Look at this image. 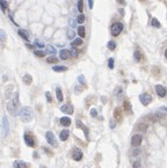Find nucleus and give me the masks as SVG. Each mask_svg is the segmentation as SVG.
<instances>
[{"mask_svg":"<svg viewBox=\"0 0 167 168\" xmlns=\"http://www.w3.org/2000/svg\"><path fill=\"white\" fill-rule=\"evenodd\" d=\"M19 106H20V102H19V93L15 92L13 95V99H12L11 102L7 103V110L11 115L13 116H16L17 115V110H19Z\"/></svg>","mask_w":167,"mask_h":168,"instance_id":"f257e3e1","label":"nucleus"},{"mask_svg":"<svg viewBox=\"0 0 167 168\" xmlns=\"http://www.w3.org/2000/svg\"><path fill=\"white\" fill-rule=\"evenodd\" d=\"M19 115H20V118H21V121H22V122H24V123L30 122V121L33 120V117H34L33 110H31V108H29V107L22 108V109L20 110Z\"/></svg>","mask_w":167,"mask_h":168,"instance_id":"f03ea898","label":"nucleus"},{"mask_svg":"<svg viewBox=\"0 0 167 168\" xmlns=\"http://www.w3.org/2000/svg\"><path fill=\"white\" fill-rule=\"evenodd\" d=\"M122 30H123V24H122L121 22H115L110 28L111 35L113 36H118L119 34L122 33Z\"/></svg>","mask_w":167,"mask_h":168,"instance_id":"7ed1b4c3","label":"nucleus"},{"mask_svg":"<svg viewBox=\"0 0 167 168\" xmlns=\"http://www.w3.org/2000/svg\"><path fill=\"white\" fill-rule=\"evenodd\" d=\"M139 101L143 106H149L152 102V96L148 93H143L139 95Z\"/></svg>","mask_w":167,"mask_h":168,"instance_id":"20e7f679","label":"nucleus"},{"mask_svg":"<svg viewBox=\"0 0 167 168\" xmlns=\"http://www.w3.org/2000/svg\"><path fill=\"white\" fill-rule=\"evenodd\" d=\"M45 138H46V142H48L51 146L57 147V145H58V144H57V139H56L55 135L51 132V131H48V132L45 133Z\"/></svg>","mask_w":167,"mask_h":168,"instance_id":"39448f33","label":"nucleus"},{"mask_svg":"<svg viewBox=\"0 0 167 168\" xmlns=\"http://www.w3.org/2000/svg\"><path fill=\"white\" fill-rule=\"evenodd\" d=\"M24 142H26V144L28 145L29 147H35V139L33 137V135H31L30 132H26L24 133Z\"/></svg>","mask_w":167,"mask_h":168,"instance_id":"423d86ee","label":"nucleus"},{"mask_svg":"<svg viewBox=\"0 0 167 168\" xmlns=\"http://www.w3.org/2000/svg\"><path fill=\"white\" fill-rule=\"evenodd\" d=\"M142 140H143V137L142 135H135L132 138H131V145L133 147H138L139 145L142 144Z\"/></svg>","mask_w":167,"mask_h":168,"instance_id":"0eeeda50","label":"nucleus"},{"mask_svg":"<svg viewBox=\"0 0 167 168\" xmlns=\"http://www.w3.org/2000/svg\"><path fill=\"white\" fill-rule=\"evenodd\" d=\"M156 93L158 94L159 97H165L167 95V90L164 86L161 85H156Z\"/></svg>","mask_w":167,"mask_h":168,"instance_id":"6e6552de","label":"nucleus"},{"mask_svg":"<svg viewBox=\"0 0 167 168\" xmlns=\"http://www.w3.org/2000/svg\"><path fill=\"white\" fill-rule=\"evenodd\" d=\"M61 110L63 113H65L66 115H72L74 111V109H73V106H71L70 103H67V104H64V106H62L61 107Z\"/></svg>","mask_w":167,"mask_h":168,"instance_id":"1a4fd4ad","label":"nucleus"},{"mask_svg":"<svg viewBox=\"0 0 167 168\" xmlns=\"http://www.w3.org/2000/svg\"><path fill=\"white\" fill-rule=\"evenodd\" d=\"M72 158H73V160H76V161H80V160L83 159V152H81V150L74 149L73 152H72Z\"/></svg>","mask_w":167,"mask_h":168,"instance_id":"9d476101","label":"nucleus"},{"mask_svg":"<svg viewBox=\"0 0 167 168\" xmlns=\"http://www.w3.org/2000/svg\"><path fill=\"white\" fill-rule=\"evenodd\" d=\"M2 129H4V136H7L9 132V124H8V121H7V117L4 116L2 117Z\"/></svg>","mask_w":167,"mask_h":168,"instance_id":"9b49d317","label":"nucleus"},{"mask_svg":"<svg viewBox=\"0 0 167 168\" xmlns=\"http://www.w3.org/2000/svg\"><path fill=\"white\" fill-rule=\"evenodd\" d=\"M71 57V53H70V50H66V49H63V50L59 51V58L63 59V60H66Z\"/></svg>","mask_w":167,"mask_h":168,"instance_id":"f8f14e48","label":"nucleus"},{"mask_svg":"<svg viewBox=\"0 0 167 168\" xmlns=\"http://www.w3.org/2000/svg\"><path fill=\"white\" fill-rule=\"evenodd\" d=\"M76 124H77V128H79V129H81L84 131V133H85V136H86V138L88 139V133H89V130H88V128L87 127H85V125L83 124V123L80 122V121H77L76 122Z\"/></svg>","mask_w":167,"mask_h":168,"instance_id":"ddd939ff","label":"nucleus"},{"mask_svg":"<svg viewBox=\"0 0 167 168\" xmlns=\"http://www.w3.org/2000/svg\"><path fill=\"white\" fill-rule=\"evenodd\" d=\"M13 167L14 168H29V165L26 164L24 161H21V160H16V161H14Z\"/></svg>","mask_w":167,"mask_h":168,"instance_id":"4468645a","label":"nucleus"},{"mask_svg":"<svg viewBox=\"0 0 167 168\" xmlns=\"http://www.w3.org/2000/svg\"><path fill=\"white\" fill-rule=\"evenodd\" d=\"M59 122H61V124L63 125V127H70V125H71V118L65 116V117H62Z\"/></svg>","mask_w":167,"mask_h":168,"instance_id":"2eb2a0df","label":"nucleus"},{"mask_svg":"<svg viewBox=\"0 0 167 168\" xmlns=\"http://www.w3.org/2000/svg\"><path fill=\"white\" fill-rule=\"evenodd\" d=\"M56 96H57V100H58L59 102H62V101L64 100V96H63V92H62L61 87H57V88H56Z\"/></svg>","mask_w":167,"mask_h":168,"instance_id":"dca6fc26","label":"nucleus"},{"mask_svg":"<svg viewBox=\"0 0 167 168\" xmlns=\"http://www.w3.org/2000/svg\"><path fill=\"white\" fill-rule=\"evenodd\" d=\"M70 136V132L67 130H63L61 132V135H59V138H61V140H63V142H65V140H67V138H69Z\"/></svg>","mask_w":167,"mask_h":168,"instance_id":"f3484780","label":"nucleus"},{"mask_svg":"<svg viewBox=\"0 0 167 168\" xmlns=\"http://www.w3.org/2000/svg\"><path fill=\"white\" fill-rule=\"evenodd\" d=\"M123 106H124V109H125V111H126V113H129V114H131V113H132V108H131V103L129 102L128 100H125V101H124Z\"/></svg>","mask_w":167,"mask_h":168,"instance_id":"a211bd4d","label":"nucleus"},{"mask_svg":"<svg viewBox=\"0 0 167 168\" xmlns=\"http://www.w3.org/2000/svg\"><path fill=\"white\" fill-rule=\"evenodd\" d=\"M17 34H19V35L21 36V37L23 38L24 41H29V35H28V33H27L26 30H23V29H20Z\"/></svg>","mask_w":167,"mask_h":168,"instance_id":"6ab92c4d","label":"nucleus"},{"mask_svg":"<svg viewBox=\"0 0 167 168\" xmlns=\"http://www.w3.org/2000/svg\"><path fill=\"white\" fill-rule=\"evenodd\" d=\"M52 70L55 71V72H65L67 71V67L66 66H61V65H56L52 67Z\"/></svg>","mask_w":167,"mask_h":168,"instance_id":"aec40b11","label":"nucleus"},{"mask_svg":"<svg viewBox=\"0 0 167 168\" xmlns=\"http://www.w3.org/2000/svg\"><path fill=\"white\" fill-rule=\"evenodd\" d=\"M22 80H23V82L26 83V85H30V83L33 82V76H31L30 74H24Z\"/></svg>","mask_w":167,"mask_h":168,"instance_id":"412c9836","label":"nucleus"},{"mask_svg":"<svg viewBox=\"0 0 167 168\" xmlns=\"http://www.w3.org/2000/svg\"><path fill=\"white\" fill-rule=\"evenodd\" d=\"M78 35L80 36L81 38H84L85 36H86V29H85L84 26H79V28H78Z\"/></svg>","mask_w":167,"mask_h":168,"instance_id":"4be33fe9","label":"nucleus"},{"mask_svg":"<svg viewBox=\"0 0 167 168\" xmlns=\"http://www.w3.org/2000/svg\"><path fill=\"white\" fill-rule=\"evenodd\" d=\"M81 44H83V38L79 37V38L73 39V41H72V43H71V45L72 46H80Z\"/></svg>","mask_w":167,"mask_h":168,"instance_id":"5701e85b","label":"nucleus"},{"mask_svg":"<svg viewBox=\"0 0 167 168\" xmlns=\"http://www.w3.org/2000/svg\"><path fill=\"white\" fill-rule=\"evenodd\" d=\"M151 24L154 27V28H157V29H159L161 27V24H160V22H159V20L158 19H156V18H153L151 20Z\"/></svg>","mask_w":167,"mask_h":168,"instance_id":"b1692460","label":"nucleus"},{"mask_svg":"<svg viewBox=\"0 0 167 168\" xmlns=\"http://www.w3.org/2000/svg\"><path fill=\"white\" fill-rule=\"evenodd\" d=\"M133 59L136 61H141V59H142V52L139 50H135V52H133Z\"/></svg>","mask_w":167,"mask_h":168,"instance_id":"393cba45","label":"nucleus"},{"mask_svg":"<svg viewBox=\"0 0 167 168\" xmlns=\"http://www.w3.org/2000/svg\"><path fill=\"white\" fill-rule=\"evenodd\" d=\"M7 39V35H6V31L2 30V29H0V42L1 43H5Z\"/></svg>","mask_w":167,"mask_h":168,"instance_id":"a878e982","label":"nucleus"},{"mask_svg":"<svg viewBox=\"0 0 167 168\" xmlns=\"http://www.w3.org/2000/svg\"><path fill=\"white\" fill-rule=\"evenodd\" d=\"M114 117H115V120H121V109L119 108H116L115 110H114Z\"/></svg>","mask_w":167,"mask_h":168,"instance_id":"bb28decb","label":"nucleus"},{"mask_svg":"<svg viewBox=\"0 0 167 168\" xmlns=\"http://www.w3.org/2000/svg\"><path fill=\"white\" fill-rule=\"evenodd\" d=\"M7 7H8L7 1H5V0H0V8H1V11L5 12L7 9Z\"/></svg>","mask_w":167,"mask_h":168,"instance_id":"cd10ccee","label":"nucleus"},{"mask_svg":"<svg viewBox=\"0 0 167 168\" xmlns=\"http://www.w3.org/2000/svg\"><path fill=\"white\" fill-rule=\"evenodd\" d=\"M107 46H108L109 50L114 51V50L116 49V43H115L114 41H109V42H108V44H107Z\"/></svg>","mask_w":167,"mask_h":168,"instance_id":"c85d7f7f","label":"nucleus"},{"mask_svg":"<svg viewBox=\"0 0 167 168\" xmlns=\"http://www.w3.org/2000/svg\"><path fill=\"white\" fill-rule=\"evenodd\" d=\"M138 130H141L142 132H146V130H148V125H146L145 123H139L138 124Z\"/></svg>","mask_w":167,"mask_h":168,"instance_id":"c756f323","label":"nucleus"},{"mask_svg":"<svg viewBox=\"0 0 167 168\" xmlns=\"http://www.w3.org/2000/svg\"><path fill=\"white\" fill-rule=\"evenodd\" d=\"M78 11L80 12V13H83V11H84V0H79L78 1Z\"/></svg>","mask_w":167,"mask_h":168,"instance_id":"7c9ffc66","label":"nucleus"},{"mask_svg":"<svg viewBox=\"0 0 167 168\" xmlns=\"http://www.w3.org/2000/svg\"><path fill=\"white\" fill-rule=\"evenodd\" d=\"M70 53H71V57H78V55H79V51L77 50V49L72 48L71 50H70Z\"/></svg>","mask_w":167,"mask_h":168,"instance_id":"2f4dec72","label":"nucleus"},{"mask_svg":"<svg viewBox=\"0 0 167 168\" xmlns=\"http://www.w3.org/2000/svg\"><path fill=\"white\" fill-rule=\"evenodd\" d=\"M46 61H48V63H50V64H52V63H57V61H58V59H57L55 56H51V57H48Z\"/></svg>","mask_w":167,"mask_h":168,"instance_id":"473e14b6","label":"nucleus"},{"mask_svg":"<svg viewBox=\"0 0 167 168\" xmlns=\"http://www.w3.org/2000/svg\"><path fill=\"white\" fill-rule=\"evenodd\" d=\"M84 21H85V15L84 14H80V15L78 16V19H77V22H78V23H84Z\"/></svg>","mask_w":167,"mask_h":168,"instance_id":"72a5a7b5","label":"nucleus"},{"mask_svg":"<svg viewBox=\"0 0 167 168\" xmlns=\"http://www.w3.org/2000/svg\"><path fill=\"white\" fill-rule=\"evenodd\" d=\"M78 81L81 83V85H86V79H85L84 75H79L78 76Z\"/></svg>","mask_w":167,"mask_h":168,"instance_id":"f704fd0d","label":"nucleus"},{"mask_svg":"<svg viewBox=\"0 0 167 168\" xmlns=\"http://www.w3.org/2000/svg\"><path fill=\"white\" fill-rule=\"evenodd\" d=\"M35 56H37V57H44V56H45V53H44L43 51H41V50H36V51H35Z\"/></svg>","mask_w":167,"mask_h":168,"instance_id":"c9c22d12","label":"nucleus"},{"mask_svg":"<svg viewBox=\"0 0 167 168\" xmlns=\"http://www.w3.org/2000/svg\"><path fill=\"white\" fill-rule=\"evenodd\" d=\"M46 49H48V51H49L50 53H52V55H55V53H56V49H55L54 46L48 45V48H46Z\"/></svg>","mask_w":167,"mask_h":168,"instance_id":"e433bc0d","label":"nucleus"},{"mask_svg":"<svg viewBox=\"0 0 167 168\" xmlns=\"http://www.w3.org/2000/svg\"><path fill=\"white\" fill-rule=\"evenodd\" d=\"M108 66H109V68H111V70L114 68V58H109V60H108Z\"/></svg>","mask_w":167,"mask_h":168,"instance_id":"4c0bfd02","label":"nucleus"},{"mask_svg":"<svg viewBox=\"0 0 167 168\" xmlns=\"http://www.w3.org/2000/svg\"><path fill=\"white\" fill-rule=\"evenodd\" d=\"M45 96H46V101H48L49 103L52 102V97H51V94H50V92H46V93H45Z\"/></svg>","mask_w":167,"mask_h":168,"instance_id":"58836bf2","label":"nucleus"},{"mask_svg":"<svg viewBox=\"0 0 167 168\" xmlns=\"http://www.w3.org/2000/svg\"><path fill=\"white\" fill-rule=\"evenodd\" d=\"M91 116L92 117H96V116H98V111H96V109H91Z\"/></svg>","mask_w":167,"mask_h":168,"instance_id":"ea45409f","label":"nucleus"},{"mask_svg":"<svg viewBox=\"0 0 167 168\" xmlns=\"http://www.w3.org/2000/svg\"><path fill=\"white\" fill-rule=\"evenodd\" d=\"M67 34H69V35H67V37H69V38H73L74 35H76L73 30H69V31H67Z\"/></svg>","mask_w":167,"mask_h":168,"instance_id":"a19ab883","label":"nucleus"},{"mask_svg":"<svg viewBox=\"0 0 167 168\" xmlns=\"http://www.w3.org/2000/svg\"><path fill=\"white\" fill-rule=\"evenodd\" d=\"M132 167L133 168H142V165H141V162H139V161H135L133 165H132Z\"/></svg>","mask_w":167,"mask_h":168,"instance_id":"79ce46f5","label":"nucleus"},{"mask_svg":"<svg viewBox=\"0 0 167 168\" xmlns=\"http://www.w3.org/2000/svg\"><path fill=\"white\" fill-rule=\"evenodd\" d=\"M35 45L38 46V48H43L44 44H43V43H41V42H38V41H35Z\"/></svg>","mask_w":167,"mask_h":168,"instance_id":"37998d69","label":"nucleus"},{"mask_svg":"<svg viewBox=\"0 0 167 168\" xmlns=\"http://www.w3.org/2000/svg\"><path fill=\"white\" fill-rule=\"evenodd\" d=\"M115 94L116 95H119V94H122V87H117L115 89Z\"/></svg>","mask_w":167,"mask_h":168,"instance_id":"c03bdc74","label":"nucleus"},{"mask_svg":"<svg viewBox=\"0 0 167 168\" xmlns=\"http://www.w3.org/2000/svg\"><path fill=\"white\" fill-rule=\"evenodd\" d=\"M139 153H141V150H139V149H136V150L132 151V155H135V157H136V155H138Z\"/></svg>","mask_w":167,"mask_h":168,"instance_id":"a18cd8bd","label":"nucleus"},{"mask_svg":"<svg viewBox=\"0 0 167 168\" xmlns=\"http://www.w3.org/2000/svg\"><path fill=\"white\" fill-rule=\"evenodd\" d=\"M88 6H89V9L93 8V6H94V0H88Z\"/></svg>","mask_w":167,"mask_h":168,"instance_id":"49530a36","label":"nucleus"},{"mask_svg":"<svg viewBox=\"0 0 167 168\" xmlns=\"http://www.w3.org/2000/svg\"><path fill=\"white\" fill-rule=\"evenodd\" d=\"M69 23H70V26H71L72 28H73V27H74V24H76V21L71 19V20H70V22H69Z\"/></svg>","mask_w":167,"mask_h":168,"instance_id":"de8ad7c7","label":"nucleus"},{"mask_svg":"<svg viewBox=\"0 0 167 168\" xmlns=\"http://www.w3.org/2000/svg\"><path fill=\"white\" fill-rule=\"evenodd\" d=\"M110 128H111V129H114V128H115V122H114L113 120L110 121Z\"/></svg>","mask_w":167,"mask_h":168,"instance_id":"09e8293b","label":"nucleus"},{"mask_svg":"<svg viewBox=\"0 0 167 168\" xmlns=\"http://www.w3.org/2000/svg\"><path fill=\"white\" fill-rule=\"evenodd\" d=\"M117 1H118L121 5H125V0H117Z\"/></svg>","mask_w":167,"mask_h":168,"instance_id":"8fccbe9b","label":"nucleus"},{"mask_svg":"<svg viewBox=\"0 0 167 168\" xmlns=\"http://www.w3.org/2000/svg\"><path fill=\"white\" fill-rule=\"evenodd\" d=\"M161 109H163L164 111H167V107H163V108H161Z\"/></svg>","mask_w":167,"mask_h":168,"instance_id":"3c124183","label":"nucleus"},{"mask_svg":"<svg viewBox=\"0 0 167 168\" xmlns=\"http://www.w3.org/2000/svg\"><path fill=\"white\" fill-rule=\"evenodd\" d=\"M165 57H166V59H167V49L165 50Z\"/></svg>","mask_w":167,"mask_h":168,"instance_id":"603ef678","label":"nucleus"}]
</instances>
